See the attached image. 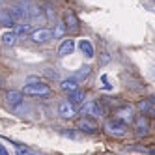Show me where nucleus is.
I'll list each match as a JSON object with an SVG mask.
<instances>
[{
	"label": "nucleus",
	"instance_id": "f257e3e1",
	"mask_svg": "<svg viewBox=\"0 0 155 155\" xmlns=\"http://www.w3.org/2000/svg\"><path fill=\"white\" fill-rule=\"evenodd\" d=\"M103 129H105V133L108 137H114V138H124L125 135H127V131H129V125L125 124V121H121V120H118V118H108L107 121H105V125H103Z\"/></svg>",
	"mask_w": 155,
	"mask_h": 155
},
{
	"label": "nucleus",
	"instance_id": "f03ea898",
	"mask_svg": "<svg viewBox=\"0 0 155 155\" xmlns=\"http://www.w3.org/2000/svg\"><path fill=\"white\" fill-rule=\"evenodd\" d=\"M23 94H25V95H34V97L49 95V94H51V88H49V84L41 82V81H38V79H30V82L25 84V88H23Z\"/></svg>",
	"mask_w": 155,
	"mask_h": 155
},
{
	"label": "nucleus",
	"instance_id": "7ed1b4c3",
	"mask_svg": "<svg viewBox=\"0 0 155 155\" xmlns=\"http://www.w3.org/2000/svg\"><path fill=\"white\" fill-rule=\"evenodd\" d=\"M81 114L97 120V118H103L105 116V108H103V105L99 103V101H86L81 107Z\"/></svg>",
	"mask_w": 155,
	"mask_h": 155
},
{
	"label": "nucleus",
	"instance_id": "20e7f679",
	"mask_svg": "<svg viewBox=\"0 0 155 155\" xmlns=\"http://www.w3.org/2000/svg\"><path fill=\"white\" fill-rule=\"evenodd\" d=\"M150 118H146L144 114H138L137 118H135V121H133V133L138 137V138H142V137H148L150 135Z\"/></svg>",
	"mask_w": 155,
	"mask_h": 155
},
{
	"label": "nucleus",
	"instance_id": "39448f33",
	"mask_svg": "<svg viewBox=\"0 0 155 155\" xmlns=\"http://www.w3.org/2000/svg\"><path fill=\"white\" fill-rule=\"evenodd\" d=\"M114 118L125 121V124H129V121H135V108H133L131 105H121V107H116L114 108Z\"/></svg>",
	"mask_w": 155,
	"mask_h": 155
},
{
	"label": "nucleus",
	"instance_id": "423d86ee",
	"mask_svg": "<svg viewBox=\"0 0 155 155\" xmlns=\"http://www.w3.org/2000/svg\"><path fill=\"white\" fill-rule=\"evenodd\" d=\"M137 108L140 110V114H144L146 118H155V97L140 99L137 103Z\"/></svg>",
	"mask_w": 155,
	"mask_h": 155
},
{
	"label": "nucleus",
	"instance_id": "0eeeda50",
	"mask_svg": "<svg viewBox=\"0 0 155 155\" xmlns=\"http://www.w3.org/2000/svg\"><path fill=\"white\" fill-rule=\"evenodd\" d=\"M52 38V32L47 30V28H38L30 34V39L36 43V45H45V43H49V39Z\"/></svg>",
	"mask_w": 155,
	"mask_h": 155
},
{
	"label": "nucleus",
	"instance_id": "6e6552de",
	"mask_svg": "<svg viewBox=\"0 0 155 155\" xmlns=\"http://www.w3.org/2000/svg\"><path fill=\"white\" fill-rule=\"evenodd\" d=\"M77 129L86 133V135H94L97 131V124L94 121V118H88V116H82L79 121H77Z\"/></svg>",
	"mask_w": 155,
	"mask_h": 155
},
{
	"label": "nucleus",
	"instance_id": "1a4fd4ad",
	"mask_svg": "<svg viewBox=\"0 0 155 155\" xmlns=\"http://www.w3.org/2000/svg\"><path fill=\"white\" fill-rule=\"evenodd\" d=\"M58 114H60V118H64V120H73L75 118V107L65 99V101H60L58 103Z\"/></svg>",
	"mask_w": 155,
	"mask_h": 155
},
{
	"label": "nucleus",
	"instance_id": "9d476101",
	"mask_svg": "<svg viewBox=\"0 0 155 155\" xmlns=\"http://www.w3.org/2000/svg\"><path fill=\"white\" fill-rule=\"evenodd\" d=\"M64 25L68 28V32H77L79 30V19L73 12H65L64 13Z\"/></svg>",
	"mask_w": 155,
	"mask_h": 155
},
{
	"label": "nucleus",
	"instance_id": "9b49d317",
	"mask_svg": "<svg viewBox=\"0 0 155 155\" xmlns=\"http://www.w3.org/2000/svg\"><path fill=\"white\" fill-rule=\"evenodd\" d=\"M23 99H25V94H23V92H15V90H9V92L6 94V101H8V105L12 107V108L19 107L21 103H23Z\"/></svg>",
	"mask_w": 155,
	"mask_h": 155
},
{
	"label": "nucleus",
	"instance_id": "f8f14e48",
	"mask_svg": "<svg viewBox=\"0 0 155 155\" xmlns=\"http://www.w3.org/2000/svg\"><path fill=\"white\" fill-rule=\"evenodd\" d=\"M73 51H75V39L65 38L58 45V56H68V54H73Z\"/></svg>",
	"mask_w": 155,
	"mask_h": 155
},
{
	"label": "nucleus",
	"instance_id": "ddd939ff",
	"mask_svg": "<svg viewBox=\"0 0 155 155\" xmlns=\"http://www.w3.org/2000/svg\"><path fill=\"white\" fill-rule=\"evenodd\" d=\"M79 49H81V52L84 54L88 60H92L95 56V49H94V45H92L90 39H81L79 41Z\"/></svg>",
	"mask_w": 155,
	"mask_h": 155
},
{
	"label": "nucleus",
	"instance_id": "4468645a",
	"mask_svg": "<svg viewBox=\"0 0 155 155\" xmlns=\"http://www.w3.org/2000/svg\"><path fill=\"white\" fill-rule=\"evenodd\" d=\"M15 23L17 21L13 19V15H12L9 9H0V26L12 28V26H15Z\"/></svg>",
	"mask_w": 155,
	"mask_h": 155
},
{
	"label": "nucleus",
	"instance_id": "2eb2a0df",
	"mask_svg": "<svg viewBox=\"0 0 155 155\" xmlns=\"http://www.w3.org/2000/svg\"><path fill=\"white\" fill-rule=\"evenodd\" d=\"M60 88H62L65 94H73V92L79 90V81L73 79V77H69V79H64V81L60 82Z\"/></svg>",
	"mask_w": 155,
	"mask_h": 155
},
{
	"label": "nucleus",
	"instance_id": "dca6fc26",
	"mask_svg": "<svg viewBox=\"0 0 155 155\" xmlns=\"http://www.w3.org/2000/svg\"><path fill=\"white\" fill-rule=\"evenodd\" d=\"M17 43V34H15V30H8L2 34V45L4 47H13Z\"/></svg>",
	"mask_w": 155,
	"mask_h": 155
},
{
	"label": "nucleus",
	"instance_id": "f3484780",
	"mask_svg": "<svg viewBox=\"0 0 155 155\" xmlns=\"http://www.w3.org/2000/svg\"><path fill=\"white\" fill-rule=\"evenodd\" d=\"M84 92L82 90H77V92H73V94H69V97H68V101L73 105V107H77V105H84Z\"/></svg>",
	"mask_w": 155,
	"mask_h": 155
},
{
	"label": "nucleus",
	"instance_id": "a211bd4d",
	"mask_svg": "<svg viewBox=\"0 0 155 155\" xmlns=\"http://www.w3.org/2000/svg\"><path fill=\"white\" fill-rule=\"evenodd\" d=\"M90 73H92V68H90V65H82L79 71H75V73H73V79H77V81L81 82V81L88 79V77H90Z\"/></svg>",
	"mask_w": 155,
	"mask_h": 155
},
{
	"label": "nucleus",
	"instance_id": "6ab92c4d",
	"mask_svg": "<svg viewBox=\"0 0 155 155\" xmlns=\"http://www.w3.org/2000/svg\"><path fill=\"white\" fill-rule=\"evenodd\" d=\"M65 32H68V28H65V25H64V21L62 23H58L56 25V28H54V32H52V36H54V39H58V38H62Z\"/></svg>",
	"mask_w": 155,
	"mask_h": 155
},
{
	"label": "nucleus",
	"instance_id": "aec40b11",
	"mask_svg": "<svg viewBox=\"0 0 155 155\" xmlns=\"http://www.w3.org/2000/svg\"><path fill=\"white\" fill-rule=\"evenodd\" d=\"M30 32V25H17V28H15V34L19 36V34H28Z\"/></svg>",
	"mask_w": 155,
	"mask_h": 155
},
{
	"label": "nucleus",
	"instance_id": "412c9836",
	"mask_svg": "<svg viewBox=\"0 0 155 155\" xmlns=\"http://www.w3.org/2000/svg\"><path fill=\"white\" fill-rule=\"evenodd\" d=\"M0 155H9V151H8V150L2 146V144H0Z\"/></svg>",
	"mask_w": 155,
	"mask_h": 155
},
{
	"label": "nucleus",
	"instance_id": "4be33fe9",
	"mask_svg": "<svg viewBox=\"0 0 155 155\" xmlns=\"http://www.w3.org/2000/svg\"><path fill=\"white\" fill-rule=\"evenodd\" d=\"M28 155H36V153H28Z\"/></svg>",
	"mask_w": 155,
	"mask_h": 155
},
{
	"label": "nucleus",
	"instance_id": "5701e85b",
	"mask_svg": "<svg viewBox=\"0 0 155 155\" xmlns=\"http://www.w3.org/2000/svg\"><path fill=\"white\" fill-rule=\"evenodd\" d=\"M153 2H155V0H153Z\"/></svg>",
	"mask_w": 155,
	"mask_h": 155
}]
</instances>
